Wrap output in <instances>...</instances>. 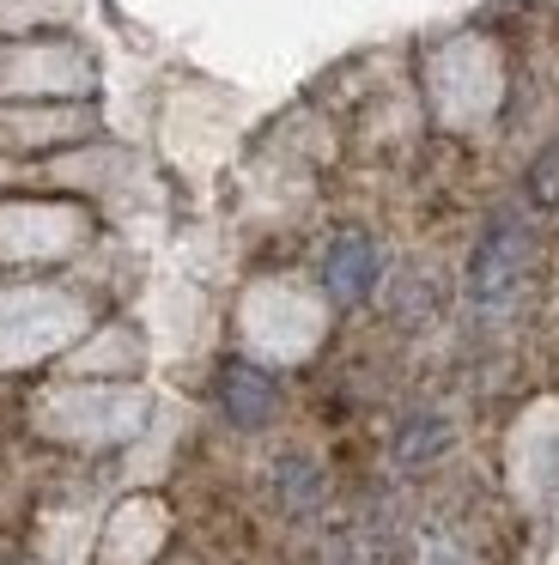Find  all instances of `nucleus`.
I'll use <instances>...</instances> for the list:
<instances>
[{
	"instance_id": "1",
	"label": "nucleus",
	"mask_w": 559,
	"mask_h": 565,
	"mask_svg": "<svg viewBox=\"0 0 559 565\" xmlns=\"http://www.w3.org/2000/svg\"><path fill=\"white\" fill-rule=\"evenodd\" d=\"M529 256H535V232L529 220H523L517 207H505L493 225L481 232V244H474V262H468V305L474 310H505L510 298H517L523 274H529Z\"/></svg>"
},
{
	"instance_id": "2",
	"label": "nucleus",
	"mask_w": 559,
	"mask_h": 565,
	"mask_svg": "<svg viewBox=\"0 0 559 565\" xmlns=\"http://www.w3.org/2000/svg\"><path fill=\"white\" fill-rule=\"evenodd\" d=\"M146 414L140 390H73V395H49L43 419H55V431H73V438H128Z\"/></svg>"
},
{
	"instance_id": "3",
	"label": "nucleus",
	"mask_w": 559,
	"mask_h": 565,
	"mask_svg": "<svg viewBox=\"0 0 559 565\" xmlns=\"http://www.w3.org/2000/svg\"><path fill=\"white\" fill-rule=\"evenodd\" d=\"M510 456H517L523 492H529V499H553L559 492V402H541L529 419H523Z\"/></svg>"
},
{
	"instance_id": "4",
	"label": "nucleus",
	"mask_w": 559,
	"mask_h": 565,
	"mask_svg": "<svg viewBox=\"0 0 559 565\" xmlns=\"http://www.w3.org/2000/svg\"><path fill=\"white\" fill-rule=\"evenodd\" d=\"M377 274H383V256L365 232H340L323 256V286L335 305H359V298L377 292Z\"/></svg>"
},
{
	"instance_id": "5",
	"label": "nucleus",
	"mask_w": 559,
	"mask_h": 565,
	"mask_svg": "<svg viewBox=\"0 0 559 565\" xmlns=\"http://www.w3.org/2000/svg\"><path fill=\"white\" fill-rule=\"evenodd\" d=\"M219 407H225L231 426L255 431V426H267V419H274L280 390H274V377H267L262 365H231L225 377H219Z\"/></svg>"
}]
</instances>
